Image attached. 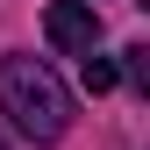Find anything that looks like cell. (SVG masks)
Segmentation results:
<instances>
[{
    "mask_svg": "<svg viewBox=\"0 0 150 150\" xmlns=\"http://www.w3.org/2000/svg\"><path fill=\"white\" fill-rule=\"evenodd\" d=\"M0 115L29 143H57L71 129V93L43 57H0Z\"/></svg>",
    "mask_w": 150,
    "mask_h": 150,
    "instance_id": "6da1fadb",
    "label": "cell"
},
{
    "mask_svg": "<svg viewBox=\"0 0 150 150\" xmlns=\"http://www.w3.org/2000/svg\"><path fill=\"white\" fill-rule=\"evenodd\" d=\"M43 36L64 57H93V50H100V14H93V0H50L43 7Z\"/></svg>",
    "mask_w": 150,
    "mask_h": 150,
    "instance_id": "7a4b0ae2",
    "label": "cell"
},
{
    "mask_svg": "<svg viewBox=\"0 0 150 150\" xmlns=\"http://www.w3.org/2000/svg\"><path fill=\"white\" fill-rule=\"evenodd\" d=\"M115 79H122L115 57H79V86L86 93H115Z\"/></svg>",
    "mask_w": 150,
    "mask_h": 150,
    "instance_id": "3957f363",
    "label": "cell"
},
{
    "mask_svg": "<svg viewBox=\"0 0 150 150\" xmlns=\"http://www.w3.org/2000/svg\"><path fill=\"white\" fill-rule=\"evenodd\" d=\"M122 57H129V79H136V86H150V50L136 43V50H122Z\"/></svg>",
    "mask_w": 150,
    "mask_h": 150,
    "instance_id": "277c9868",
    "label": "cell"
}]
</instances>
